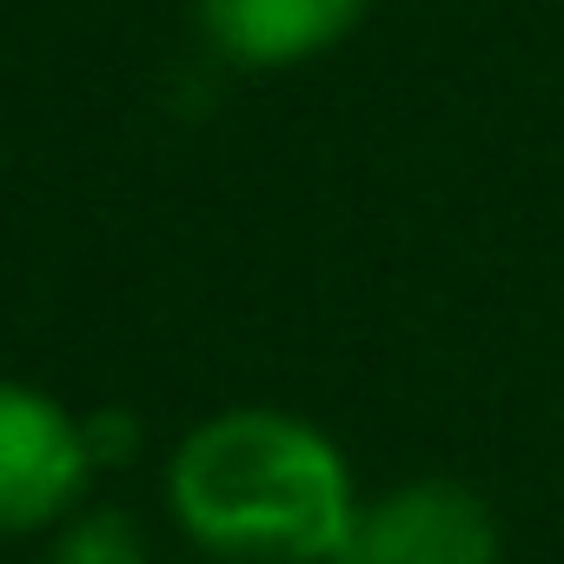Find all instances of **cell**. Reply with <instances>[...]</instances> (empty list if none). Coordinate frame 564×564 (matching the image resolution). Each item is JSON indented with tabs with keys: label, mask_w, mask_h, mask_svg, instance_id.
Returning <instances> with one entry per match:
<instances>
[{
	"label": "cell",
	"mask_w": 564,
	"mask_h": 564,
	"mask_svg": "<svg viewBox=\"0 0 564 564\" xmlns=\"http://www.w3.org/2000/svg\"><path fill=\"white\" fill-rule=\"evenodd\" d=\"M372 0H199V28L219 61L272 74L339 47Z\"/></svg>",
	"instance_id": "277c9868"
},
{
	"label": "cell",
	"mask_w": 564,
	"mask_h": 564,
	"mask_svg": "<svg viewBox=\"0 0 564 564\" xmlns=\"http://www.w3.org/2000/svg\"><path fill=\"white\" fill-rule=\"evenodd\" d=\"M47 564H147V544H140V524L127 511H67L54 524V544H47Z\"/></svg>",
	"instance_id": "5b68a950"
},
{
	"label": "cell",
	"mask_w": 564,
	"mask_h": 564,
	"mask_svg": "<svg viewBox=\"0 0 564 564\" xmlns=\"http://www.w3.org/2000/svg\"><path fill=\"white\" fill-rule=\"evenodd\" d=\"M173 524L239 564H333L359 491L339 445L272 405H239L193 425L166 465Z\"/></svg>",
	"instance_id": "6da1fadb"
},
{
	"label": "cell",
	"mask_w": 564,
	"mask_h": 564,
	"mask_svg": "<svg viewBox=\"0 0 564 564\" xmlns=\"http://www.w3.org/2000/svg\"><path fill=\"white\" fill-rule=\"evenodd\" d=\"M87 471H94L87 425L47 392L0 379V538L54 531L67 511H80Z\"/></svg>",
	"instance_id": "7a4b0ae2"
},
{
	"label": "cell",
	"mask_w": 564,
	"mask_h": 564,
	"mask_svg": "<svg viewBox=\"0 0 564 564\" xmlns=\"http://www.w3.org/2000/svg\"><path fill=\"white\" fill-rule=\"evenodd\" d=\"M498 518L471 485L412 478L386 498H359L333 564H498Z\"/></svg>",
	"instance_id": "3957f363"
}]
</instances>
